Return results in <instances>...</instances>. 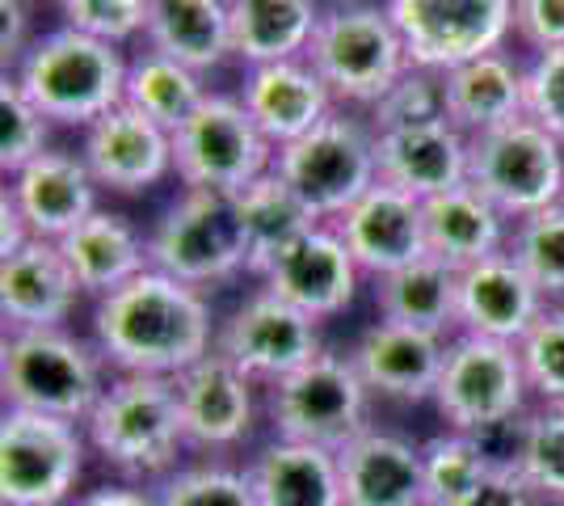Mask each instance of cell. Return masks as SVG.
I'll return each mask as SVG.
<instances>
[{"label":"cell","mask_w":564,"mask_h":506,"mask_svg":"<svg viewBox=\"0 0 564 506\" xmlns=\"http://www.w3.org/2000/svg\"><path fill=\"white\" fill-rule=\"evenodd\" d=\"M94 342L122 376L177 380L215 351L212 304L198 288L148 266L131 283L97 300Z\"/></svg>","instance_id":"obj_1"},{"label":"cell","mask_w":564,"mask_h":506,"mask_svg":"<svg viewBox=\"0 0 564 506\" xmlns=\"http://www.w3.org/2000/svg\"><path fill=\"white\" fill-rule=\"evenodd\" d=\"M89 448L127 477H173L189 448L177 385L169 376H122L85 418Z\"/></svg>","instance_id":"obj_2"},{"label":"cell","mask_w":564,"mask_h":506,"mask_svg":"<svg viewBox=\"0 0 564 506\" xmlns=\"http://www.w3.org/2000/svg\"><path fill=\"white\" fill-rule=\"evenodd\" d=\"M127 68L131 64L122 60L115 43L59 25L30 43L22 64L13 68V80L51 122L94 127L101 115L122 106Z\"/></svg>","instance_id":"obj_3"},{"label":"cell","mask_w":564,"mask_h":506,"mask_svg":"<svg viewBox=\"0 0 564 506\" xmlns=\"http://www.w3.org/2000/svg\"><path fill=\"white\" fill-rule=\"evenodd\" d=\"M101 363V351L64 330H13L0 346L4 410L47 413L85 427L106 392Z\"/></svg>","instance_id":"obj_4"},{"label":"cell","mask_w":564,"mask_h":506,"mask_svg":"<svg viewBox=\"0 0 564 506\" xmlns=\"http://www.w3.org/2000/svg\"><path fill=\"white\" fill-rule=\"evenodd\" d=\"M304 60L329 85L333 101H350V106L383 101L400 76L413 68L392 13L379 4L325 9Z\"/></svg>","instance_id":"obj_5"},{"label":"cell","mask_w":564,"mask_h":506,"mask_svg":"<svg viewBox=\"0 0 564 506\" xmlns=\"http://www.w3.org/2000/svg\"><path fill=\"white\" fill-rule=\"evenodd\" d=\"M274 173L321 219L346 216L379 182L376 127H367L346 110H333L304 140L274 152Z\"/></svg>","instance_id":"obj_6"},{"label":"cell","mask_w":564,"mask_h":506,"mask_svg":"<svg viewBox=\"0 0 564 506\" xmlns=\"http://www.w3.org/2000/svg\"><path fill=\"white\" fill-rule=\"evenodd\" d=\"M468 182L506 219L540 216L564 203V144L535 119H514L468 136Z\"/></svg>","instance_id":"obj_7"},{"label":"cell","mask_w":564,"mask_h":506,"mask_svg":"<svg viewBox=\"0 0 564 506\" xmlns=\"http://www.w3.org/2000/svg\"><path fill=\"white\" fill-rule=\"evenodd\" d=\"M270 422L279 439L312 443L341 452L350 439L367 431V410H371V388L362 385L350 355H329L321 351L300 372L282 376L270 385Z\"/></svg>","instance_id":"obj_8"},{"label":"cell","mask_w":564,"mask_h":506,"mask_svg":"<svg viewBox=\"0 0 564 506\" xmlns=\"http://www.w3.org/2000/svg\"><path fill=\"white\" fill-rule=\"evenodd\" d=\"M274 152L240 106V97L207 94L203 106L173 131V173L186 191L236 194L274 169Z\"/></svg>","instance_id":"obj_9"},{"label":"cell","mask_w":564,"mask_h":506,"mask_svg":"<svg viewBox=\"0 0 564 506\" xmlns=\"http://www.w3.org/2000/svg\"><path fill=\"white\" fill-rule=\"evenodd\" d=\"M527 372L514 342L459 334L447 342V363L438 376L434 406L443 413L447 431L494 434L510 427L527 406Z\"/></svg>","instance_id":"obj_10"},{"label":"cell","mask_w":564,"mask_h":506,"mask_svg":"<svg viewBox=\"0 0 564 506\" xmlns=\"http://www.w3.org/2000/svg\"><path fill=\"white\" fill-rule=\"evenodd\" d=\"M89 434L80 422L4 410L0 418V506H64L85 473Z\"/></svg>","instance_id":"obj_11"},{"label":"cell","mask_w":564,"mask_h":506,"mask_svg":"<svg viewBox=\"0 0 564 506\" xmlns=\"http://www.w3.org/2000/svg\"><path fill=\"white\" fill-rule=\"evenodd\" d=\"M148 258L156 270L198 291L249 270V249L236 224L232 194L186 191L177 203H169L148 241Z\"/></svg>","instance_id":"obj_12"},{"label":"cell","mask_w":564,"mask_h":506,"mask_svg":"<svg viewBox=\"0 0 564 506\" xmlns=\"http://www.w3.org/2000/svg\"><path fill=\"white\" fill-rule=\"evenodd\" d=\"M409 64L430 73H451L480 60L514 30V0H388Z\"/></svg>","instance_id":"obj_13"},{"label":"cell","mask_w":564,"mask_h":506,"mask_svg":"<svg viewBox=\"0 0 564 506\" xmlns=\"http://www.w3.org/2000/svg\"><path fill=\"white\" fill-rule=\"evenodd\" d=\"M215 351L232 359L249 380L274 385L316 359L325 346H321V321L291 309L274 291H258L224 321Z\"/></svg>","instance_id":"obj_14"},{"label":"cell","mask_w":564,"mask_h":506,"mask_svg":"<svg viewBox=\"0 0 564 506\" xmlns=\"http://www.w3.org/2000/svg\"><path fill=\"white\" fill-rule=\"evenodd\" d=\"M80 161L89 165L101 191L143 194L173 173V136L135 106H115L94 127H85Z\"/></svg>","instance_id":"obj_15"},{"label":"cell","mask_w":564,"mask_h":506,"mask_svg":"<svg viewBox=\"0 0 564 506\" xmlns=\"http://www.w3.org/2000/svg\"><path fill=\"white\" fill-rule=\"evenodd\" d=\"M333 228L346 241L358 270L376 279L430 254L425 249V203L388 182H376L346 216L333 219Z\"/></svg>","instance_id":"obj_16"},{"label":"cell","mask_w":564,"mask_h":506,"mask_svg":"<svg viewBox=\"0 0 564 506\" xmlns=\"http://www.w3.org/2000/svg\"><path fill=\"white\" fill-rule=\"evenodd\" d=\"M358 274L362 270L350 258L346 241L337 237V228L321 224L295 245H286L261 279H265V291H274L291 309L307 313L312 321H325L354 304Z\"/></svg>","instance_id":"obj_17"},{"label":"cell","mask_w":564,"mask_h":506,"mask_svg":"<svg viewBox=\"0 0 564 506\" xmlns=\"http://www.w3.org/2000/svg\"><path fill=\"white\" fill-rule=\"evenodd\" d=\"M350 363L358 367L362 385L371 388V397L388 401H434L438 376L447 363V337L383 321L367 325L350 351Z\"/></svg>","instance_id":"obj_18"},{"label":"cell","mask_w":564,"mask_h":506,"mask_svg":"<svg viewBox=\"0 0 564 506\" xmlns=\"http://www.w3.org/2000/svg\"><path fill=\"white\" fill-rule=\"evenodd\" d=\"M80 283L72 274L59 241H30L0 262V316L4 334L13 330H64L76 309Z\"/></svg>","instance_id":"obj_19"},{"label":"cell","mask_w":564,"mask_h":506,"mask_svg":"<svg viewBox=\"0 0 564 506\" xmlns=\"http://www.w3.org/2000/svg\"><path fill=\"white\" fill-rule=\"evenodd\" d=\"M547 309L543 291L514 262V254H494L459 270V330L494 342H522Z\"/></svg>","instance_id":"obj_20"},{"label":"cell","mask_w":564,"mask_h":506,"mask_svg":"<svg viewBox=\"0 0 564 506\" xmlns=\"http://www.w3.org/2000/svg\"><path fill=\"white\" fill-rule=\"evenodd\" d=\"M240 106L249 110V119L258 122L270 144L286 148L304 140L325 115H333V94L307 60H279L245 68Z\"/></svg>","instance_id":"obj_21"},{"label":"cell","mask_w":564,"mask_h":506,"mask_svg":"<svg viewBox=\"0 0 564 506\" xmlns=\"http://www.w3.org/2000/svg\"><path fill=\"white\" fill-rule=\"evenodd\" d=\"M173 385L186 418L189 448H232L253 431V413H258L253 380L219 351L186 367Z\"/></svg>","instance_id":"obj_22"},{"label":"cell","mask_w":564,"mask_h":506,"mask_svg":"<svg viewBox=\"0 0 564 506\" xmlns=\"http://www.w3.org/2000/svg\"><path fill=\"white\" fill-rule=\"evenodd\" d=\"M4 191L22 207L25 224L43 241H64L80 219L97 212V182L89 165L68 148H47L39 161L9 177Z\"/></svg>","instance_id":"obj_23"},{"label":"cell","mask_w":564,"mask_h":506,"mask_svg":"<svg viewBox=\"0 0 564 506\" xmlns=\"http://www.w3.org/2000/svg\"><path fill=\"white\" fill-rule=\"evenodd\" d=\"M471 148L468 136L455 122L409 127V131H376V165L379 182L400 191L434 198L468 182Z\"/></svg>","instance_id":"obj_24"},{"label":"cell","mask_w":564,"mask_h":506,"mask_svg":"<svg viewBox=\"0 0 564 506\" xmlns=\"http://www.w3.org/2000/svg\"><path fill=\"white\" fill-rule=\"evenodd\" d=\"M346 506H425L422 448L388 431H367L337 452Z\"/></svg>","instance_id":"obj_25"},{"label":"cell","mask_w":564,"mask_h":506,"mask_svg":"<svg viewBox=\"0 0 564 506\" xmlns=\"http://www.w3.org/2000/svg\"><path fill=\"white\" fill-rule=\"evenodd\" d=\"M506 224L510 219L471 182L425 198V249L455 270H468L494 254H506V245H510Z\"/></svg>","instance_id":"obj_26"},{"label":"cell","mask_w":564,"mask_h":506,"mask_svg":"<svg viewBox=\"0 0 564 506\" xmlns=\"http://www.w3.org/2000/svg\"><path fill=\"white\" fill-rule=\"evenodd\" d=\"M443 76H447V115L464 136L527 119V68H518L506 51H489Z\"/></svg>","instance_id":"obj_27"},{"label":"cell","mask_w":564,"mask_h":506,"mask_svg":"<svg viewBox=\"0 0 564 506\" xmlns=\"http://www.w3.org/2000/svg\"><path fill=\"white\" fill-rule=\"evenodd\" d=\"M59 249H64L80 291L97 295V300L118 291L122 283H131L135 274H143L152 266L148 245L135 233V224L118 216V212H101V207L89 219H80L59 241Z\"/></svg>","instance_id":"obj_28"},{"label":"cell","mask_w":564,"mask_h":506,"mask_svg":"<svg viewBox=\"0 0 564 506\" xmlns=\"http://www.w3.org/2000/svg\"><path fill=\"white\" fill-rule=\"evenodd\" d=\"M258 506H346L337 452L295 439H274L249 464Z\"/></svg>","instance_id":"obj_29"},{"label":"cell","mask_w":564,"mask_h":506,"mask_svg":"<svg viewBox=\"0 0 564 506\" xmlns=\"http://www.w3.org/2000/svg\"><path fill=\"white\" fill-rule=\"evenodd\" d=\"M232 212L240 224V237H245V249H249L253 274H265L286 245H295L312 228H321V216L282 182L274 169L232 194Z\"/></svg>","instance_id":"obj_30"},{"label":"cell","mask_w":564,"mask_h":506,"mask_svg":"<svg viewBox=\"0 0 564 506\" xmlns=\"http://www.w3.org/2000/svg\"><path fill=\"white\" fill-rule=\"evenodd\" d=\"M321 18V0H228L232 55L245 60V68L304 60Z\"/></svg>","instance_id":"obj_31"},{"label":"cell","mask_w":564,"mask_h":506,"mask_svg":"<svg viewBox=\"0 0 564 506\" xmlns=\"http://www.w3.org/2000/svg\"><path fill=\"white\" fill-rule=\"evenodd\" d=\"M143 34L148 51H161L194 73H212L232 55L228 0H152Z\"/></svg>","instance_id":"obj_32"},{"label":"cell","mask_w":564,"mask_h":506,"mask_svg":"<svg viewBox=\"0 0 564 506\" xmlns=\"http://www.w3.org/2000/svg\"><path fill=\"white\" fill-rule=\"evenodd\" d=\"M376 300L383 321L430 330L447 337L451 325H459V270L443 258L425 254L417 262L400 266L392 274L376 279Z\"/></svg>","instance_id":"obj_33"},{"label":"cell","mask_w":564,"mask_h":506,"mask_svg":"<svg viewBox=\"0 0 564 506\" xmlns=\"http://www.w3.org/2000/svg\"><path fill=\"white\" fill-rule=\"evenodd\" d=\"M203 97H207L203 73L169 60L161 51H143L140 60H131V68H127V97L122 101L135 106L152 122H161L169 136L203 106Z\"/></svg>","instance_id":"obj_34"},{"label":"cell","mask_w":564,"mask_h":506,"mask_svg":"<svg viewBox=\"0 0 564 506\" xmlns=\"http://www.w3.org/2000/svg\"><path fill=\"white\" fill-rule=\"evenodd\" d=\"M425 506H459L476 485L489 477L497 456L480 434L443 431L422 448Z\"/></svg>","instance_id":"obj_35"},{"label":"cell","mask_w":564,"mask_h":506,"mask_svg":"<svg viewBox=\"0 0 564 506\" xmlns=\"http://www.w3.org/2000/svg\"><path fill=\"white\" fill-rule=\"evenodd\" d=\"M510 464L540 503L564 506V406H543L522 422Z\"/></svg>","instance_id":"obj_36"},{"label":"cell","mask_w":564,"mask_h":506,"mask_svg":"<svg viewBox=\"0 0 564 506\" xmlns=\"http://www.w3.org/2000/svg\"><path fill=\"white\" fill-rule=\"evenodd\" d=\"M506 249L531 274V283L543 291L547 304H564V203L540 216L518 219Z\"/></svg>","instance_id":"obj_37"},{"label":"cell","mask_w":564,"mask_h":506,"mask_svg":"<svg viewBox=\"0 0 564 506\" xmlns=\"http://www.w3.org/2000/svg\"><path fill=\"white\" fill-rule=\"evenodd\" d=\"M451 122L447 115V76L430 68H409L392 85V94L371 106L376 131H409V127H434Z\"/></svg>","instance_id":"obj_38"},{"label":"cell","mask_w":564,"mask_h":506,"mask_svg":"<svg viewBox=\"0 0 564 506\" xmlns=\"http://www.w3.org/2000/svg\"><path fill=\"white\" fill-rule=\"evenodd\" d=\"M47 136L51 119L22 94V85L13 76H4V85H0V169H4V177L39 161L47 152Z\"/></svg>","instance_id":"obj_39"},{"label":"cell","mask_w":564,"mask_h":506,"mask_svg":"<svg viewBox=\"0 0 564 506\" xmlns=\"http://www.w3.org/2000/svg\"><path fill=\"white\" fill-rule=\"evenodd\" d=\"M522 372L543 406H564V304H547L543 316L518 342Z\"/></svg>","instance_id":"obj_40"},{"label":"cell","mask_w":564,"mask_h":506,"mask_svg":"<svg viewBox=\"0 0 564 506\" xmlns=\"http://www.w3.org/2000/svg\"><path fill=\"white\" fill-rule=\"evenodd\" d=\"M156 506H258V498L249 473H236L224 464H194L161 482Z\"/></svg>","instance_id":"obj_41"},{"label":"cell","mask_w":564,"mask_h":506,"mask_svg":"<svg viewBox=\"0 0 564 506\" xmlns=\"http://www.w3.org/2000/svg\"><path fill=\"white\" fill-rule=\"evenodd\" d=\"M59 4H64L68 30H80L115 47L148 30V13H152V0H59Z\"/></svg>","instance_id":"obj_42"},{"label":"cell","mask_w":564,"mask_h":506,"mask_svg":"<svg viewBox=\"0 0 564 506\" xmlns=\"http://www.w3.org/2000/svg\"><path fill=\"white\" fill-rule=\"evenodd\" d=\"M527 119L564 144V47L540 51L527 68Z\"/></svg>","instance_id":"obj_43"},{"label":"cell","mask_w":564,"mask_h":506,"mask_svg":"<svg viewBox=\"0 0 564 506\" xmlns=\"http://www.w3.org/2000/svg\"><path fill=\"white\" fill-rule=\"evenodd\" d=\"M514 30L527 47H564V0H514Z\"/></svg>","instance_id":"obj_44"},{"label":"cell","mask_w":564,"mask_h":506,"mask_svg":"<svg viewBox=\"0 0 564 506\" xmlns=\"http://www.w3.org/2000/svg\"><path fill=\"white\" fill-rule=\"evenodd\" d=\"M459 506H540V498H535L531 485L522 482V473L510 460H497L489 477L476 485Z\"/></svg>","instance_id":"obj_45"},{"label":"cell","mask_w":564,"mask_h":506,"mask_svg":"<svg viewBox=\"0 0 564 506\" xmlns=\"http://www.w3.org/2000/svg\"><path fill=\"white\" fill-rule=\"evenodd\" d=\"M0 18H4V34H0L4 68H18L22 55L30 51V43H25V0H0Z\"/></svg>","instance_id":"obj_46"},{"label":"cell","mask_w":564,"mask_h":506,"mask_svg":"<svg viewBox=\"0 0 564 506\" xmlns=\"http://www.w3.org/2000/svg\"><path fill=\"white\" fill-rule=\"evenodd\" d=\"M30 237H34V233H30V224H25L22 207L13 203V194L4 191L0 194V254H4V258L18 254Z\"/></svg>","instance_id":"obj_47"},{"label":"cell","mask_w":564,"mask_h":506,"mask_svg":"<svg viewBox=\"0 0 564 506\" xmlns=\"http://www.w3.org/2000/svg\"><path fill=\"white\" fill-rule=\"evenodd\" d=\"M76 506H156V498L143 489H131V485H106V489L85 494Z\"/></svg>","instance_id":"obj_48"},{"label":"cell","mask_w":564,"mask_h":506,"mask_svg":"<svg viewBox=\"0 0 564 506\" xmlns=\"http://www.w3.org/2000/svg\"><path fill=\"white\" fill-rule=\"evenodd\" d=\"M540 506H547V503H540Z\"/></svg>","instance_id":"obj_49"}]
</instances>
